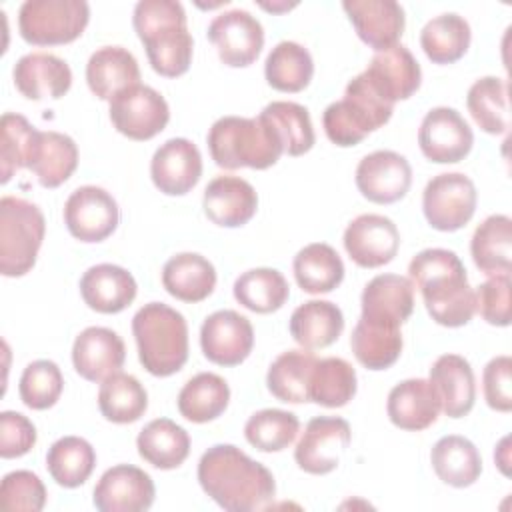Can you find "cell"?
<instances>
[{
  "label": "cell",
  "mask_w": 512,
  "mask_h": 512,
  "mask_svg": "<svg viewBox=\"0 0 512 512\" xmlns=\"http://www.w3.org/2000/svg\"><path fill=\"white\" fill-rule=\"evenodd\" d=\"M198 482L206 496L228 512L266 508L276 494L272 472L234 444H214L202 454Z\"/></svg>",
  "instance_id": "1"
},
{
  "label": "cell",
  "mask_w": 512,
  "mask_h": 512,
  "mask_svg": "<svg viewBox=\"0 0 512 512\" xmlns=\"http://www.w3.org/2000/svg\"><path fill=\"white\" fill-rule=\"evenodd\" d=\"M408 274L420 290L430 318L446 328L468 324L476 312V296L468 284L460 256L446 248H426L418 252Z\"/></svg>",
  "instance_id": "2"
},
{
  "label": "cell",
  "mask_w": 512,
  "mask_h": 512,
  "mask_svg": "<svg viewBox=\"0 0 512 512\" xmlns=\"http://www.w3.org/2000/svg\"><path fill=\"white\" fill-rule=\"evenodd\" d=\"M132 24L156 74L176 78L190 68L194 40L180 2L140 0L134 6Z\"/></svg>",
  "instance_id": "3"
},
{
  "label": "cell",
  "mask_w": 512,
  "mask_h": 512,
  "mask_svg": "<svg viewBox=\"0 0 512 512\" xmlns=\"http://www.w3.org/2000/svg\"><path fill=\"white\" fill-rule=\"evenodd\" d=\"M212 160L224 170H266L284 154L282 140L266 118L222 116L206 136Z\"/></svg>",
  "instance_id": "4"
},
{
  "label": "cell",
  "mask_w": 512,
  "mask_h": 512,
  "mask_svg": "<svg viewBox=\"0 0 512 512\" xmlns=\"http://www.w3.org/2000/svg\"><path fill=\"white\" fill-rule=\"evenodd\" d=\"M132 334L140 364L152 376H172L186 364L188 324L184 316L168 304H144L132 318Z\"/></svg>",
  "instance_id": "5"
},
{
  "label": "cell",
  "mask_w": 512,
  "mask_h": 512,
  "mask_svg": "<svg viewBox=\"0 0 512 512\" xmlns=\"http://www.w3.org/2000/svg\"><path fill=\"white\" fill-rule=\"evenodd\" d=\"M394 112V106L384 102L364 80L354 76L344 90V98L332 102L322 114V126L328 140L348 148L360 144L370 132L384 126Z\"/></svg>",
  "instance_id": "6"
},
{
  "label": "cell",
  "mask_w": 512,
  "mask_h": 512,
  "mask_svg": "<svg viewBox=\"0 0 512 512\" xmlns=\"http://www.w3.org/2000/svg\"><path fill=\"white\" fill-rule=\"evenodd\" d=\"M44 232V214L36 204L18 196H4L0 200V272L8 278L30 272Z\"/></svg>",
  "instance_id": "7"
},
{
  "label": "cell",
  "mask_w": 512,
  "mask_h": 512,
  "mask_svg": "<svg viewBox=\"0 0 512 512\" xmlns=\"http://www.w3.org/2000/svg\"><path fill=\"white\" fill-rule=\"evenodd\" d=\"M90 20L84 0H26L18 10L20 36L34 46H58L82 36Z\"/></svg>",
  "instance_id": "8"
},
{
  "label": "cell",
  "mask_w": 512,
  "mask_h": 512,
  "mask_svg": "<svg viewBox=\"0 0 512 512\" xmlns=\"http://www.w3.org/2000/svg\"><path fill=\"white\" fill-rule=\"evenodd\" d=\"M476 202V186L462 172H442L434 176L422 192L424 216L428 224L440 232L464 228L476 212Z\"/></svg>",
  "instance_id": "9"
},
{
  "label": "cell",
  "mask_w": 512,
  "mask_h": 512,
  "mask_svg": "<svg viewBox=\"0 0 512 512\" xmlns=\"http://www.w3.org/2000/svg\"><path fill=\"white\" fill-rule=\"evenodd\" d=\"M108 112L114 128L130 140H150L170 120V108L164 96L144 84L130 86L114 96Z\"/></svg>",
  "instance_id": "10"
},
{
  "label": "cell",
  "mask_w": 512,
  "mask_h": 512,
  "mask_svg": "<svg viewBox=\"0 0 512 512\" xmlns=\"http://www.w3.org/2000/svg\"><path fill=\"white\" fill-rule=\"evenodd\" d=\"M352 440L350 424L340 416H316L312 418L296 448L294 460L300 470L322 476L338 468Z\"/></svg>",
  "instance_id": "11"
},
{
  "label": "cell",
  "mask_w": 512,
  "mask_h": 512,
  "mask_svg": "<svg viewBox=\"0 0 512 512\" xmlns=\"http://www.w3.org/2000/svg\"><path fill=\"white\" fill-rule=\"evenodd\" d=\"M472 144V128L458 110L436 106L422 118L418 146L428 160L436 164H456L470 154Z\"/></svg>",
  "instance_id": "12"
},
{
  "label": "cell",
  "mask_w": 512,
  "mask_h": 512,
  "mask_svg": "<svg viewBox=\"0 0 512 512\" xmlns=\"http://www.w3.org/2000/svg\"><path fill=\"white\" fill-rule=\"evenodd\" d=\"M120 222V210L110 192L100 186L76 188L64 204V224L80 242L106 240Z\"/></svg>",
  "instance_id": "13"
},
{
  "label": "cell",
  "mask_w": 512,
  "mask_h": 512,
  "mask_svg": "<svg viewBox=\"0 0 512 512\" xmlns=\"http://www.w3.org/2000/svg\"><path fill=\"white\" fill-rule=\"evenodd\" d=\"M208 40L222 64L232 68L250 66L264 46V28L256 16L234 8L218 14L208 24Z\"/></svg>",
  "instance_id": "14"
},
{
  "label": "cell",
  "mask_w": 512,
  "mask_h": 512,
  "mask_svg": "<svg viewBox=\"0 0 512 512\" xmlns=\"http://www.w3.org/2000/svg\"><path fill=\"white\" fill-rule=\"evenodd\" d=\"M252 346L254 328L236 310H218L200 328V348L212 364L238 366L250 356Z\"/></svg>",
  "instance_id": "15"
},
{
  "label": "cell",
  "mask_w": 512,
  "mask_h": 512,
  "mask_svg": "<svg viewBox=\"0 0 512 512\" xmlns=\"http://www.w3.org/2000/svg\"><path fill=\"white\" fill-rule=\"evenodd\" d=\"M412 184L408 160L394 150L366 154L356 166V186L374 204H394L406 196Z\"/></svg>",
  "instance_id": "16"
},
{
  "label": "cell",
  "mask_w": 512,
  "mask_h": 512,
  "mask_svg": "<svg viewBox=\"0 0 512 512\" xmlns=\"http://www.w3.org/2000/svg\"><path fill=\"white\" fill-rule=\"evenodd\" d=\"M156 496L150 474L132 464L108 468L94 486V506L100 512H144Z\"/></svg>",
  "instance_id": "17"
},
{
  "label": "cell",
  "mask_w": 512,
  "mask_h": 512,
  "mask_svg": "<svg viewBox=\"0 0 512 512\" xmlns=\"http://www.w3.org/2000/svg\"><path fill=\"white\" fill-rule=\"evenodd\" d=\"M362 76L370 88L392 106L398 100L410 98L422 82L420 64L404 44L376 52Z\"/></svg>",
  "instance_id": "18"
},
{
  "label": "cell",
  "mask_w": 512,
  "mask_h": 512,
  "mask_svg": "<svg viewBox=\"0 0 512 512\" xmlns=\"http://www.w3.org/2000/svg\"><path fill=\"white\" fill-rule=\"evenodd\" d=\"M344 248L360 268H380L394 260L400 248V232L382 214H360L344 230Z\"/></svg>",
  "instance_id": "19"
},
{
  "label": "cell",
  "mask_w": 512,
  "mask_h": 512,
  "mask_svg": "<svg viewBox=\"0 0 512 512\" xmlns=\"http://www.w3.org/2000/svg\"><path fill=\"white\" fill-rule=\"evenodd\" d=\"M150 176L166 196L188 194L202 176V154L188 138L166 140L152 156Z\"/></svg>",
  "instance_id": "20"
},
{
  "label": "cell",
  "mask_w": 512,
  "mask_h": 512,
  "mask_svg": "<svg viewBox=\"0 0 512 512\" xmlns=\"http://www.w3.org/2000/svg\"><path fill=\"white\" fill-rule=\"evenodd\" d=\"M126 360L124 340L110 328L90 326L82 330L72 346L74 370L88 382H104L120 372Z\"/></svg>",
  "instance_id": "21"
},
{
  "label": "cell",
  "mask_w": 512,
  "mask_h": 512,
  "mask_svg": "<svg viewBox=\"0 0 512 512\" xmlns=\"http://www.w3.org/2000/svg\"><path fill=\"white\" fill-rule=\"evenodd\" d=\"M344 12L348 14L358 38L382 52L398 44L406 16L404 8L394 0H346L342 2Z\"/></svg>",
  "instance_id": "22"
},
{
  "label": "cell",
  "mask_w": 512,
  "mask_h": 512,
  "mask_svg": "<svg viewBox=\"0 0 512 512\" xmlns=\"http://www.w3.org/2000/svg\"><path fill=\"white\" fill-rule=\"evenodd\" d=\"M202 208L216 226L238 228L256 214L258 194L254 186L240 176H216L204 190Z\"/></svg>",
  "instance_id": "23"
},
{
  "label": "cell",
  "mask_w": 512,
  "mask_h": 512,
  "mask_svg": "<svg viewBox=\"0 0 512 512\" xmlns=\"http://www.w3.org/2000/svg\"><path fill=\"white\" fill-rule=\"evenodd\" d=\"M362 316L368 322L402 326L414 310V284L400 274H378L362 290Z\"/></svg>",
  "instance_id": "24"
},
{
  "label": "cell",
  "mask_w": 512,
  "mask_h": 512,
  "mask_svg": "<svg viewBox=\"0 0 512 512\" xmlns=\"http://www.w3.org/2000/svg\"><path fill=\"white\" fill-rule=\"evenodd\" d=\"M386 412L396 428L420 432L436 422L442 402L430 380L408 378L390 390Z\"/></svg>",
  "instance_id": "25"
},
{
  "label": "cell",
  "mask_w": 512,
  "mask_h": 512,
  "mask_svg": "<svg viewBox=\"0 0 512 512\" xmlns=\"http://www.w3.org/2000/svg\"><path fill=\"white\" fill-rule=\"evenodd\" d=\"M14 84L30 100L62 98L72 86L70 66L48 52L24 54L12 70Z\"/></svg>",
  "instance_id": "26"
},
{
  "label": "cell",
  "mask_w": 512,
  "mask_h": 512,
  "mask_svg": "<svg viewBox=\"0 0 512 512\" xmlns=\"http://www.w3.org/2000/svg\"><path fill=\"white\" fill-rule=\"evenodd\" d=\"M134 276L116 264H96L80 278V294L88 308L100 314H118L136 298Z\"/></svg>",
  "instance_id": "27"
},
{
  "label": "cell",
  "mask_w": 512,
  "mask_h": 512,
  "mask_svg": "<svg viewBox=\"0 0 512 512\" xmlns=\"http://www.w3.org/2000/svg\"><path fill=\"white\" fill-rule=\"evenodd\" d=\"M442 402V412L450 418L466 416L476 402V380L470 362L460 354H442L430 368L428 378Z\"/></svg>",
  "instance_id": "28"
},
{
  "label": "cell",
  "mask_w": 512,
  "mask_h": 512,
  "mask_svg": "<svg viewBox=\"0 0 512 512\" xmlns=\"http://www.w3.org/2000/svg\"><path fill=\"white\" fill-rule=\"evenodd\" d=\"M86 82L94 96L110 102L122 90L140 84L138 60L122 46H102L86 64Z\"/></svg>",
  "instance_id": "29"
},
{
  "label": "cell",
  "mask_w": 512,
  "mask_h": 512,
  "mask_svg": "<svg viewBox=\"0 0 512 512\" xmlns=\"http://www.w3.org/2000/svg\"><path fill=\"white\" fill-rule=\"evenodd\" d=\"M78 166V146L62 132H36L26 168L32 170L44 188H58Z\"/></svg>",
  "instance_id": "30"
},
{
  "label": "cell",
  "mask_w": 512,
  "mask_h": 512,
  "mask_svg": "<svg viewBox=\"0 0 512 512\" xmlns=\"http://www.w3.org/2000/svg\"><path fill=\"white\" fill-rule=\"evenodd\" d=\"M162 286L176 300L202 302L216 286V270L202 254L182 252L164 264Z\"/></svg>",
  "instance_id": "31"
},
{
  "label": "cell",
  "mask_w": 512,
  "mask_h": 512,
  "mask_svg": "<svg viewBox=\"0 0 512 512\" xmlns=\"http://www.w3.org/2000/svg\"><path fill=\"white\" fill-rule=\"evenodd\" d=\"M290 336L306 350L334 344L344 330L342 310L330 300H308L290 316Z\"/></svg>",
  "instance_id": "32"
},
{
  "label": "cell",
  "mask_w": 512,
  "mask_h": 512,
  "mask_svg": "<svg viewBox=\"0 0 512 512\" xmlns=\"http://www.w3.org/2000/svg\"><path fill=\"white\" fill-rule=\"evenodd\" d=\"M138 454L144 462L158 470H174L190 454L188 432L170 418L148 422L136 438Z\"/></svg>",
  "instance_id": "33"
},
{
  "label": "cell",
  "mask_w": 512,
  "mask_h": 512,
  "mask_svg": "<svg viewBox=\"0 0 512 512\" xmlns=\"http://www.w3.org/2000/svg\"><path fill=\"white\" fill-rule=\"evenodd\" d=\"M436 476L454 488L472 486L482 474V458L478 448L464 436H442L430 452Z\"/></svg>",
  "instance_id": "34"
},
{
  "label": "cell",
  "mask_w": 512,
  "mask_h": 512,
  "mask_svg": "<svg viewBox=\"0 0 512 512\" xmlns=\"http://www.w3.org/2000/svg\"><path fill=\"white\" fill-rule=\"evenodd\" d=\"M316 356L306 350H286L268 368L266 386L274 398L286 404L310 402V378Z\"/></svg>",
  "instance_id": "35"
},
{
  "label": "cell",
  "mask_w": 512,
  "mask_h": 512,
  "mask_svg": "<svg viewBox=\"0 0 512 512\" xmlns=\"http://www.w3.org/2000/svg\"><path fill=\"white\" fill-rule=\"evenodd\" d=\"M296 284L308 294H328L344 280V262L324 242H312L298 250L292 262Z\"/></svg>",
  "instance_id": "36"
},
{
  "label": "cell",
  "mask_w": 512,
  "mask_h": 512,
  "mask_svg": "<svg viewBox=\"0 0 512 512\" xmlns=\"http://www.w3.org/2000/svg\"><path fill=\"white\" fill-rule=\"evenodd\" d=\"M470 252L476 268L488 276L510 272L512 220L506 214H492L472 234Z\"/></svg>",
  "instance_id": "37"
},
{
  "label": "cell",
  "mask_w": 512,
  "mask_h": 512,
  "mask_svg": "<svg viewBox=\"0 0 512 512\" xmlns=\"http://www.w3.org/2000/svg\"><path fill=\"white\" fill-rule=\"evenodd\" d=\"M230 402L226 380L214 372L192 376L178 394V412L196 424L212 422L224 414Z\"/></svg>",
  "instance_id": "38"
},
{
  "label": "cell",
  "mask_w": 512,
  "mask_h": 512,
  "mask_svg": "<svg viewBox=\"0 0 512 512\" xmlns=\"http://www.w3.org/2000/svg\"><path fill=\"white\" fill-rule=\"evenodd\" d=\"M350 346L356 360L368 370L390 368L402 352L400 326L368 322L360 318L352 330Z\"/></svg>",
  "instance_id": "39"
},
{
  "label": "cell",
  "mask_w": 512,
  "mask_h": 512,
  "mask_svg": "<svg viewBox=\"0 0 512 512\" xmlns=\"http://www.w3.org/2000/svg\"><path fill=\"white\" fill-rule=\"evenodd\" d=\"M266 82L278 92H300L314 76V60L310 52L292 40L278 42L264 62Z\"/></svg>",
  "instance_id": "40"
},
{
  "label": "cell",
  "mask_w": 512,
  "mask_h": 512,
  "mask_svg": "<svg viewBox=\"0 0 512 512\" xmlns=\"http://www.w3.org/2000/svg\"><path fill=\"white\" fill-rule=\"evenodd\" d=\"M470 38V24L454 12H446L424 24L420 46L434 64H452L466 54Z\"/></svg>",
  "instance_id": "41"
},
{
  "label": "cell",
  "mask_w": 512,
  "mask_h": 512,
  "mask_svg": "<svg viewBox=\"0 0 512 512\" xmlns=\"http://www.w3.org/2000/svg\"><path fill=\"white\" fill-rule=\"evenodd\" d=\"M96 466L92 444L80 436L58 438L46 452V468L52 480L64 488L82 486Z\"/></svg>",
  "instance_id": "42"
},
{
  "label": "cell",
  "mask_w": 512,
  "mask_h": 512,
  "mask_svg": "<svg viewBox=\"0 0 512 512\" xmlns=\"http://www.w3.org/2000/svg\"><path fill=\"white\" fill-rule=\"evenodd\" d=\"M98 408L106 420L114 424H130L144 416L148 394L136 376L116 372L100 384Z\"/></svg>",
  "instance_id": "43"
},
{
  "label": "cell",
  "mask_w": 512,
  "mask_h": 512,
  "mask_svg": "<svg viewBox=\"0 0 512 512\" xmlns=\"http://www.w3.org/2000/svg\"><path fill=\"white\" fill-rule=\"evenodd\" d=\"M466 106L474 122L486 134H506L510 128L508 84L498 76L476 80L466 96Z\"/></svg>",
  "instance_id": "44"
},
{
  "label": "cell",
  "mask_w": 512,
  "mask_h": 512,
  "mask_svg": "<svg viewBox=\"0 0 512 512\" xmlns=\"http://www.w3.org/2000/svg\"><path fill=\"white\" fill-rule=\"evenodd\" d=\"M234 298L256 314H270L280 310L288 296L290 286L286 278L274 268H252L242 272L234 282Z\"/></svg>",
  "instance_id": "45"
},
{
  "label": "cell",
  "mask_w": 512,
  "mask_h": 512,
  "mask_svg": "<svg viewBox=\"0 0 512 512\" xmlns=\"http://www.w3.org/2000/svg\"><path fill=\"white\" fill-rule=\"evenodd\" d=\"M356 370L344 358L316 360L310 378V402L326 408L346 406L356 394Z\"/></svg>",
  "instance_id": "46"
},
{
  "label": "cell",
  "mask_w": 512,
  "mask_h": 512,
  "mask_svg": "<svg viewBox=\"0 0 512 512\" xmlns=\"http://www.w3.org/2000/svg\"><path fill=\"white\" fill-rule=\"evenodd\" d=\"M260 116L266 118L270 126L276 130L288 156H302L314 146L316 136L310 112L302 104L276 100L264 106Z\"/></svg>",
  "instance_id": "47"
},
{
  "label": "cell",
  "mask_w": 512,
  "mask_h": 512,
  "mask_svg": "<svg viewBox=\"0 0 512 512\" xmlns=\"http://www.w3.org/2000/svg\"><path fill=\"white\" fill-rule=\"evenodd\" d=\"M298 430L300 420L294 412L264 408L248 418L244 436L260 452H280L296 440Z\"/></svg>",
  "instance_id": "48"
},
{
  "label": "cell",
  "mask_w": 512,
  "mask_h": 512,
  "mask_svg": "<svg viewBox=\"0 0 512 512\" xmlns=\"http://www.w3.org/2000/svg\"><path fill=\"white\" fill-rule=\"evenodd\" d=\"M36 128L22 116L6 112L0 120V174L6 184L20 168H26Z\"/></svg>",
  "instance_id": "49"
},
{
  "label": "cell",
  "mask_w": 512,
  "mask_h": 512,
  "mask_svg": "<svg viewBox=\"0 0 512 512\" xmlns=\"http://www.w3.org/2000/svg\"><path fill=\"white\" fill-rule=\"evenodd\" d=\"M64 390V378L56 362L52 360H34L30 362L18 384L20 400L32 410L52 408Z\"/></svg>",
  "instance_id": "50"
},
{
  "label": "cell",
  "mask_w": 512,
  "mask_h": 512,
  "mask_svg": "<svg viewBox=\"0 0 512 512\" xmlns=\"http://www.w3.org/2000/svg\"><path fill=\"white\" fill-rule=\"evenodd\" d=\"M0 502L12 512H40L46 504V488L30 470H14L2 478Z\"/></svg>",
  "instance_id": "51"
},
{
  "label": "cell",
  "mask_w": 512,
  "mask_h": 512,
  "mask_svg": "<svg viewBox=\"0 0 512 512\" xmlns=\"http://www.w3.org/2000/svg\"><path fill=\"white\" fill-rule=\"evenodd\" d=\"M476 296V310L480 316L492 326H508L510 324V272L492 274L484 280Z\"/></svg>",
  "instance_id": "52"
},
{
  "label": "cell",
  "mask_w": 512,
  "mask_h": 512,
  "mask_svg": "<svg viewBox=\"0 0 512 512\" xmlns=\"http://www.w3.org/2000/svg\"><path fill=\"white\" fill-rule=\"evenodd\" d=\"M486 404L496 412L512 410V358L502 354L492 358L482 372Z\"/></svg>",
  "instance_id": "53"
},
{
  "label": "cell",
  "mask_w": 512,
  "mask_h": 512,
  "mask_svg": "<svg viewBox=\"0 0 512 512\" xmlns=\"http://www.w3.org/2000/svg\"><path fill=\"white\" fill-rule=\"evenodd\" d=\"M36 444L34 424L20 412L4 410L0 414V456L20 458Z\"/></svg>",
  "instance_id": "54"
},
{
  "label": "cell",
  "mask_w": 512,
  "mask_h": 512,
  "mask_svg": "<svg viewBox=\"0 0 512 512\" xmlns=\"http://www.w3.org/2000/svg\"><path fill=\"white\" fill-rule=\"evenodd\" d=\"M508 442H510V438L504 436V438L500 440L498 448L494 450V460H496L498 468L502 470V474H506V476L510 474V468H508V464H510V448H508Z\"/></svg>",
  "instance_id": "55"
},
{
  "label": "cell",
  "mask_w": 512,
  "mask_h": 512,
  "mask_svg": "<svg viewBox=\"0 0 512 512\" xmlns=\"http://www.w3.org/2000/svg\"><path fill=\"white\" fill-rule=\"evenodd\" d=\"M260 6H262L264 10H272V12H282V10H290V8H292V6H296V4H286V2H284V4H264V2H262Z\"/></svg>",
  "instance_id": "56"
}]
</instances>
